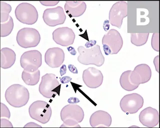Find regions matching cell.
I'll return each instance as SVG.
<instances>
[{
	"mask_svg": "<svg viewBox=\"0 0 160 128\" xmlns=\"http://www.w3.org/2000/svg\"><path fill=\"white\" fill-rule=\"evenodd\" d=\"M12 7L4 2H0V23H5L9 20Z\"/></svg>",
	"mask_w": 160,
	"mask_h": 128,
	"instance_id": "cell-24",
	"label": "cell"
},
{
	"mask_svg": "<svg viewBox=\"0 0 160 128\" xmlns=\"http://www.w3.org/2000/svg\"><path fill=\"white\" fill-rule=\"evenodd\" d=\"M61 85L58 81L56 76L53 74H46L42 77L39 86V92L45 98H54L60 95Z\"/></svg>",
	"mask_w": 160,
	"mask_h": 128,
	"instance_id": "cell-4",
	"label": "cell"
},
{
	"mask_svg": "<svg viewBox=\"0 0 160 128\" xmlns=\"http://www.w3.org/2000/svg\"><path fill=\"white\" fill-rule=\"evenodd\" d=\"M22 78L24 83L27 85L35 86L39 82L40 71L38 70L36 72H28L24 70L22 74Z\"/></svg>",
	"mask_w": 160,
	"mask_h": 128,
	"instance_id": "cell-21",
	"label": "cell"
},
{
	"mask_svg": "<svg viewBox=\"0 0 160 128\" xmlns=\"http://www.w3.org/2000/svg\"><path fill=\"white\" fill-rule=\"evenodd\" d=\"M97 41L95 40H91L87 42L86 44H85V47L87 48H89L90 47H92V46H95L96 44Z\"/></svg>",
	"mask_w": 160,
	"mask_h": 128,
	"instance_id": "cell-33",
	"label": "cell"
},
{
	"mask_svg": "<svg viewBox=\"0 0 160 128\" xmlns=\"http://www.w3.org/2000/svg\"><path fill=\"white\" fill-rule=\"evenodd\" d=\"M159 33H154L152 38L151 45L152 49L157 52L159 51Z\"/></svg>",
	"mask_w": 160,
	"mask_h": 128,
	"instance_id": "cell-27",
	"label": "cell"
},
{
	"mask_svg": "<svg viewBox=\"0 0 160 128\" xmlns=\"http://www.w3.org/2000/svg\"><path fill=\"white\" fill-rule=\"evenodd\" d=\"M109 20H106L104 22V26H103V28L105 31L107 32L110 28V24H109Z\"/></svg>",
	"mask_w": 160,
	"mask_h": 128,
	"instance_id": "cell-35",
	"label": "cell"
},
{
	"mask_svg": "<svg viewBox=\"0 0 160 128\" xmlns=\"http://www.w3.org/2000/svg\"><path fill=\"white\" fill-rule=\"evenodd\" d=\"M16 55L14 51L9 48H4L0 51V67L7 69L15 64Z\"/></svg>",
	"mask_w": 160,
	"mask_h": 128,
	"instance_id": "cell-20",
	"label": "cell"
},
{
	"mask_svg": "<svg viewBox=\"0 0 160 128\" xmlns=\"http://www.w3.org/2000/svg\"><path fill=\"white\" fill-rule=\"evenodd\" d=\"M85 116L84 111L76 104L65 106L61 112V118L63 124L61 127L80 128L79 123L82 122Z\"/></svg>",
	"mask_w": 160,
	"mask_h": 128,
	"instance_id": "cell-1",
	"label": "cell"
},
{
	"mask_svg": "<svg viewBox=\"0 0 160 128\" xmlns=\"http://www.w3.org/2000/svg\"><path fill=\"white\" fill-rule=\"evenodd\" d=\"M68 102L70 104H77V103L80 102V100L79 99L76 97H71V98H69Z\"/></svg>",
	"mask_w": 160,
	"mask_h": 128,
	"instance_id": "cell-30",
	"label": "cell"
},
{
	"mask_svg": "<svg viewBox=\"0 0 160 128\" xmlns=\"http://www.w3.org/2000/svg\"><path fill=\"white\" fill-rule=\"evenodd\" d=\"M86 8V4L83 1H67L65 5V11L70 18L81 16Z\"/></svg>",
	"mask_w": 160,
	"mask_h": 128,
	"instance_id": "cell-19",
	"label": "cell"
},
{
	"mask_svg": "<svg viewBox=\"0 0 160 128\" xmlns=\"http://www.w3.org/2000/svg\"><path fill=\"white\" fill-rule=\"evenodd\" d=\"M149 33H136L131 34V42L132 44L136 46H142L146 44Z\"/></svg>",
	"mask_w": 160,
	"mask_h": 128,
	"instance_id": "cell-23",
	"label": "cell"
},
{
	"mask_svg": "<svg viewBox=\"0 0 160 128\" xmlns=\"http://www.w3.org/2000/svg\"><path fill=\"white\" fill-rule=\"evenodd\" d=\"M139 120L145 127L148 128L155 127L159 123V112L154 108L147 107L140 113Z\"/></svg>",
	"mask_w": 160,
	"mask_h": 128,
	"instance_id": "cell-17",
	"label": "cell"
},
{
	"mask_svg": "<svg viewBox=\"0 0 160 128\" xmlns=\"http://www.w3.org/2000/svg\"><path fill=\"white\" fill-rule=\"evenodd\" d=\"M71 80H72V79L69 76H65V77L61 78V79H60L61 82L64 84L69 83Z\"/></svg>",
	"mask_w": 160,
	"mask_h": 128,
	"instance_id": "cell-31",
	"label": "cell"
},
{
	"mask_svg": "<svg viewBox=\"0 0 160 128\" xmlns=\"http://www.w3.org/2000/svg\"><path fill=\"white\" fill-rule=\"evenodd\" d=\"M14 28V22L10 16L9 20L5 23H0V36L6 37L12 33Z\"/></svg>",
	"mask_w": 160,
	"mask_h": 128,
	"instance_id": "cell-25",
	"label": "cell"
},
{
	"mask_svg": "<svg viewBox=\"0 0 160 128\" xmlns=\"http://www.w3.org/2000/svg\"><path fill=\"white\" fill-rule=\"evenodd\" d=\"M144 99L140 95L132 93L125 96L120 101V107L125 113L130 114L137 113L144 105Z\"/></svg>",
	"mask_w": 160,
	"mask_h": 128,
	"instance_id": "cell-10",
	"label": "cell"
},
{
	"mask_svg": "<svg viewBox=\"0 0 160 128\" xmlns=\"http://www.w3.org/2000/svg\"><path fill=\"white\" fill-rule=\"evenodd\" d=\"M65 60L64 51L60 48H50L45 55V61L52 68L60 67Z\"/></svg>",
	"mask_w": 160,
	"mask_h": 128,
	"instance_id": "cell-16",
	"label": "cell"
},
{
	"mask_svg": "<svg viewBox=\"0 0 160 128\" xmlns=\"http://www.w3.org/2000/svg\"><path fill=\"white\" fill-rule=\"evenodd\" d=\"M78 51L79 53L78 61L82 65H94L97 67H101L104 64L105 58L102 55L100 46L97 45L90 49L80 46L78 48Z\"/></svg>",
	"mask_w": 160,
	"mask_h": 128,
	"instance_id": "cell-3",
	"label": "cell"
},
{
	"mask_svg": "<svg viewBox=\"0 0 160 128\" xmlns=\"http://www.w3.org/2000/svg\"><path fill=\"white\" fill-rule=\"evenodd\" d=\"M102 45L107 56L119 53L123 45V40L121 34L115 29H111L104 35Z\"/></svg>",
	"mask_w": 160,
	"mask_h": 128,
	"instance_id": "cell-5",
	"label": "cell"
},
{
	"mask_svg": "<svg viewBox=\"0 0 160 128\" xmlns=\"http://www.w3.org/2000/svg\"><path fill=\"white\" fill-rule=\"evenodd\" d=\"M6 117L10 119L11 117V113L9 109L3 103H1L0 104V118Z\"/></svg>",
	"mask_w": 160,
	"mask_h": 128,
	"instance_id": "cell-26",
	"label": "cell"
},
{
	"mask_svg": "<svg viewBox=\"0 0 160 128\" xmlns=\"http://www.w3.org/2000/svg\"><path fill=\"white\" fill-rule=\"evenodd\" d=\"M29 113L32 119L45 124L50 121L52 112L51 108L47 102L37 101L30 106Z\"/></svg>",
	"mask_w": 160,
	"mask_h": 128,
	"instance_id": "cell-6",
	"label": "cell"
},
{
	"mask_svg": "<svg viewBox=\"0 0 160 128\" xmlns=\"http://www.w3.org/2000/svg\"><path fill=\"white\" fill-rule=\"evenodd\" d=\"M152 77V71L149 66L140 64L130 73V80L133 85L139 87L140 84L149 82Z\"/></svg>",
	"mask_w": 160,
	"mask_h": 128,
	"instance_id": "cell-12",
	"label": "cell"
},
{
	"mask_svg": "<svg viewBox=\"0 0 160 128\" xmlns=\"http://www.w3.org/2000/svg\"><path fill=\"white\" fill-rule=\"evenodd\" d=\"M42 19L48 26L55 27L64 24L66 16L62 7L58 6L45 10L42 15Z\"/></svg>",
	"mask_w": 160,
	"mask_h": 128,
	"instance_id": "cell-13",
	"label": "cell"
},
{
	"mask_svg": "<svg viewBox=\"0 0 160 128\" xmlns=\"http://www.w3.org/2000/svg\"><path fill=\"white\" fill-rule=\"evenodd\" d=\"M67 49L68 51L70 52V54L72 55L75 56L76 55V51L75 50V49H74V48H73L72 47H69L67 48Z\"/></svg>",
	"mask_w": 160,
	"mask_h": 128,
	"instance_id": "cell-36",
	"label": "cell"
},
{
	"mask_svg": "<svg viewBox=\"0 0 160 128\" xmlns=\"http://www.w3.org/2000/svg\"><path fill=\"white\" fill-rule=\"evenodd\" d=\"M16 40L18 44L22 48H32L39 45L41 41V36L36 29L24 28L18 32Z\"/></svg>",
	"mask_w": 160,
	"mask_h": 128,
	"instance_id": "cell-7",
	"label": "cell"
},
{
	"mask_svg": "<svg viewBox=\"0 0 160 128\" xmlns=\"http://www.w3.org/2000/svg\"><path fill=\"white\" fill-rule=\"evenodd\" d=\"M15 13L18 20L22 24L31 25L36 23L38 19L36 8L29 3L19 4L15 9Z\"/></svg>",
	"mask_w": 160,
	"mask_h": 128,
	"instance_id": "cell-8",
	"label": "cell"
},
{
	"mask_svg": "<svg viewBox=\"0 0 160 128\" xmlns=\"http://www.w3.org/2000/svg\"><path fill=\"white\" fill-rule=\"evenodd\" d=\"M68 68H69V71H70V72H71V73H73V74H78V73L77 69L76 67L74 66L73 65L70 64V65L68 66Z\"/></svg>",
	"mask_w": 160,
	"mask_h": 128,
	"instance_id": "cell-32",
	"label": "cell"
},
{
	"mask_svg": "<svg viewBox=\"0 0 160 128\" xmlns=\"http://www.w3.org/2000/svg\"><path fill=\"white\" fill-rule=\"evenodd\" d=\"M67 72V67L65 65H62V66L61 68H60V74H61V76H62L66 74V73Z\"/></svg>",
	"mask_w": 160,
	"mask_h": 128,
	"instance_id": "cell-34",
	"label": "cell"
},
{
	"mask_svg": "<svg viewBox=\"0 0 160 128\" xmlns=\"http://www.w3.org/2000/svg\"><path fill=\"white\" fill-rule=\"evenodd\" d=\"M52 39L56 44L62 46L68 47L74 43L75 34L71 28L62 27L53 32Z\"/></svg>",
	"mask_w": 160,
	"mask_h": 128,
	"instance_id": "cell-15",
	"label": "cell"
},
{
	"mask_svg": "<svg viewBox=\"0 0 160 128\" xmlns=\"http://www.w3.org/2000/svg\"><path fill=\"white\" fill-rule=\"evenodd\" d=\"M0 127L1 128H12L13 126L11 122L6 119H0Z\"/></svg>",
	"mask_w": 160,
	"mask_h": 128,
	"instance_id": "cell-28",
	"label": "cell"
},
{
	"mask_svg": "<svg viewBox=\"0 0 160 128\" xmlns=\"http://www.w3.org/2000/svg\"><path fill=\"white\" fill-rule=\"evenodd\" d=\"M24 128H42L41 126L37 124L34 122H30L24 126Z\"/></svg>",
	"mask_w": 160,
	"mask_h": 128,
	"instance_id": "cell-29",
	"label": "cell"
},
{
	"mask_svg": "<svg viewBox=\"0 0 160 128\" xmlns=\"http://www.w3.org/2000/svg\"><path fill=\"white\" fill-rule=\"evenodd\" d=\"M5 99L10 105L15 108H21L27 104L30 98L29 91L24 86L13 84L7 89Z\"/></svg>",
	"mask_w": 160,
	"mask_h": 128,
	"instance_id": "cell-2",
	"label": "cell"
},
{
	"mask_svg": "<svg viewBox=\"0 0 160 128\" xmlns=\"http://www.w3.org/2000/svg\"><path fill=\"white\" fill-rule=\"evenodd\" d=\"M131 71H127L123 72L120 77V83L122 88L127 91H132L137 89L138 87L133 85L130 80V73Z\"/></svg>",
	"mask_w": 160,
	"mask_h": 128,
	"instance_id": "cell-22",
	"label": "cell"
},
{
	"mask_svg": "<svg viewBox=\"0 0 160 128\" xmlns=\"http://www.w3.org/2000/svg\"><path fill=\"white\" fill-rule=\"evenodd\" d=\"M0 104H1V102H0Z\"/></svg>",
	"mask_w": 160,
	"mask_h": 128,
	"instance_id": "cell-37",
	"label": "cell"
},
{
	"mask_svg": "<svg viewBox=\"0 0 160 128\" xmlns=\"http://www.w3.org/2000/svg\"><path fill=\"white\" fill-rule=\"evenodd\" d=\"M111 116L104 111L99 110L93 113L90 117V123L94 128L109 127L112 124Z\"/></svg>",
	"mask_w": 160,
	"mask_h": 128,
	"instance_id": "cell-18",
	"label": "cell"
},
{
	"mask_svg": "<svg viewBox=\"0 0 160 128\" xmlns=\"http://www.w3.org/2000/svg\"><path fill=\"white\" fill-rule=\"evenodd\" d=\"M20 64L24 70L28 72H36L42 64L41 53L38 50L25 52L21 56Z\"/></svg>",
	"mask_w": 160,
	"mask_h": 128,
	"instance_id": "cell-9",
	"label": "cell"
},
{
	"mask_svg": "<svg viewBox=\"0 0 160 128\" xmlns=\"http://www.w3.org/2000/svg\"><path fill=\"white\" fill-rule=\"evenodd\" d=\"M103 75L101 71L94 67H90L84 71L82 80L85 85L91 89H96L102 84Z\"/></svg>",
	"mask_w": 160,
	"mask_h": 128,
	"instance_id": "cell-14",
	"label": "cell"
},
{
	"mask_svg": "<svg viewBox=\"0 0 160 128\" xmlns=\"http://www.w3.org/2000/svg\"><path fill=\"white\" fill-rule=\"evenodd\" d=\"M128 15V4L126 2H118L112 5L109 12V22L112 26L121 28L122 20Z\"/></svg>",
	"mask_w": 160,
	"mask_h": 128,
	"instance_id": "cell-11",
	"label": "cell"
}]
</instances>
